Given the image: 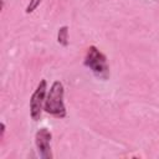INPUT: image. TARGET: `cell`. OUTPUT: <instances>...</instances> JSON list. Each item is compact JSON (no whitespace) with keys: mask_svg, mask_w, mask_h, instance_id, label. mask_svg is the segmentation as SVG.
<instances>
[{"mask_svg":"<svg viewBox=\"0 0 159 159\" xmlns=\"http://www.w3.org/2000/svg\"><path fill=\"white\" fill-rule=\"evenodd\" d=\"M84 66H87L94 73V76L101 80H107L109 77V67L107 63V58L96 46H89L87 48Z\"/></svg>","mask_w":159,"mask_h":159,"instance_id":"7a4b0ae2","label":"cell"},{"mask_svg":"<svg viewBox=\"0 0 159 159\" xmlns=\"http://www.w3.org/2000/svg\"><path fill=\"white\" fill-rule=\"evenodd\" d=\"M40 2H41V0H30V2H29V5L26 6V14H31L39 5H40Z\"/></svg>","mask_w":159,"mask_h":159,"instance_id":"8992f818","label":"cell"},{"mask_svg":"<svg viewBox=\"0 0 159 159\" xmlns=\"http://www.w3.org/2000/svg\"><path fill=\"white\" fill-rule=\"evenodd\" d=\"M63 94H65L63 84L60 81H55L45 99V106H43L45 112L56 118H65L66 108L63 103Z\"/></svg>","mask_w":159,"mask_h":159,"instance_id":"6da1fadb","label":"cell"},{"mask_svg":"<svg viewBox=\"0 0 159 159\" xmlns=\"http://www.w3.org/2000/svg\"><path fill=\"white\" fill-rule=\"evenodd\" d=\"M51 132L47 128H41L35 134V144L37 148V152L42 159H51Z\"/></svg>","mask_w":159,"mask_h":159,"instance_id":"277c9868","label":"cell"},{"mask_svg":"<svg viewBox=\"0 0 159 159\" xmlns=\"http://www.w3.org/2000/svg\"><path fill=\"white\" fill-rule=\"evenodd\" d=\"M46 89H47V83L45 80H41L40 83L37 84L35 92L31 96L30 99V116L34 120H39L41 117L42 107L45 106V99H46Z\"/></svg>","mask_w":159,"mask_h":159,"instance_id":"3957f363","label":"cell"},{"mask_svg":"<svg viewBox=\"0 0 159 159\" xmlns=\"http://www.w3.org/2000/svg\"><path fill=\"white\" fill-rule=\"evenodd\" d=\"M57 41L62 46H67L68 45V27L67 26H62V27L58 29Z\"/></svg>","mask_w":159,"mask_h":159,"instance_id":"5b68a950","label":"cell"}]
</instances>
